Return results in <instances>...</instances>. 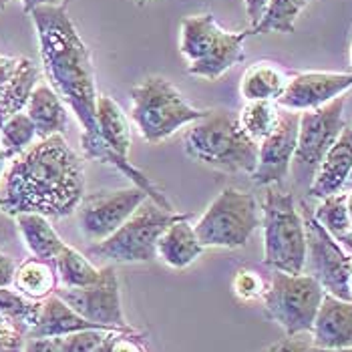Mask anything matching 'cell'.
<instances>
[{"instance_id":"cell-1","label":"cell","mask_w":352,"mask_h":352,"mask_svg":"<svg viewBox=\"0 0 352 352\" xmlns=\"http://www.w3.org/2000/svg\"><path fill=\"white\" fill-rule=\"evenodd\" d=\"M82 195V162L63 135L32 143L8 162L0 179V210L10 217L41 214L60 219L75 214Z\"/></svg>"},{"instance_id":"cell-2","label":"cell","mask_w":352,"mask_h":352,"mask_svg":"<svg viewBox=\"0 0 352 352\" xmlns=\"http://www.w3.org/2000/svg\"><path fill=\"white\" fill-rule=\"evenodd\" d=\"M45 75L53 91L71 107L81 125V149L89 160L101 145L97 127V87L91 53L65 4L30 12Z\"/></svg>"},{"instance_id":"cell-3","label":"cell","mask_w":352,"mask_h":352,"mask_svg":"<svg viewBox=\"0 0 352 352\" xmlns=\"http://www.w3.org/2000/svg\"><path fill=\"white\" fill-rule=\"evenodd\" d=\"M184 147L190 160L223 173L252 175L258 163V143L245 135L238 115L228 109H210L204 119L191 123Z\"/></svg>"},{"instance_id":"cell-4","label":"cell","mask_w":352,"mask_h":352,"mask_svg":"<svg viewBox=\"0 0 352 352\" xmlns=\"http://www.w3.org/2000/svg\"><path fill=\"white\" fill-rule=\"evenodd\" d=\"M260 212L264 230V264L276 272L302 274L306 262V230L294 195L268 186Z\"/></svg>"},{"instance_id":"cell-5","label":"cell","mask_w":352,"mask_h":352,"mask_svg":"<svg viewBox=\"0 0 352 352\" xmlns=\"http://www.w3.org/2000/svg\"><path fill=\"white\" fill-rule=\"evenodd\" d=\"M131 97V119L147 143H162L208 115L191 107L184 95L163 77H147L135 85Z\"/></svg>"},{"instance_id":"cell-6","label":"cell","mask_w":352,"mask_h":352,"mask_svg":"<svg viewBox=\"0 0 352 352\" xmlns=\"http://www.w3.org/2000/svg\"><path fill=\"white\" fill-rule=\"evenodd\" d=\"M182 214L169 212L147 197L131 217L103 242L91 245V254L117 264H139L157 258L162 234Z\"/></svg>"},{"instance_id":"cell-7","label":"cell","mask_w":352,"mask_h":352,"mask_svg":"<svg viewBox=\"0 0 352 352\" xmlns=\"http://www.w3.org/2000/svg\"><path fill=\"white\" fill-rule=\"evenodd\" d=\"M262 226V212L256 197L236 188L223 190L195 223V234L204 248H244Z\"/></svg>"},{"instance_id":"cell-8","label":"cell","mask_w":352,"mask_h":352,"mask_svg":"<svg viewBox=\"0 0 352 352\" xmlns=\"http://www.w3.org/2000/svg\"><path fill=\"white\" fill-rule=\"evenodd\" d=\"M324 294V288L304 272L286 274L274 270L262 298L268 318L282 326L286 336H300L312 332Z\"/></svg>"},{"instance_id":"cell-9","label":"cell","mask_w":352,"mask_h":352,"mask_svg":"<svg viewBox=\"0 0 352 352\" xmlns=\"http://www.w3.org/2000/svg\"><path fill=\"white\" fill-rule=\"evenodd\" d=\"M344 103L346 95L336 97L334 101L326 103L324 107L302 111L300 113L298 141L296 151L292 157V177L294 184L308 191L314 182V175L320 163L328 153V149L336 143L344 129Z\"/></svg>"},{"instance_id":"cell-10","label":"cell","mask_w":352,"mask_h":352,"mask_svg":"<svg viewBox=\"0 0 352 352\" xmlns=\"http://www.w3.org/2000/svg\"><path fill=\"white\" fill-rule=\"evenodd\" d=\"M306 230V262L304 274L312 276L326 294L340 300H352L349 280L352 272V256L342 250L312 214H304Z\"/></svg>"},{"instance_id":"cell-11","label":"cell","mask_w":352,"mask_h":352,"mask_svg":"<svg viewBox=\"0 0 352 352\" xmlns=\"http://www.w3.org/2000/svg\"><path fill=\"white\" fill-rule=\"evenodd\" d=\"M58 298H63L77 314L97 324L103 330H121L133 332L135 328L127 324L121 306V292L117 270L113 266L101 268V276L95 284L85 288H65L58 286L54 290Z\"/></svg>"},{"instance_id":"cell-12","label":"cell","mask_w":352,"mask_h":352,"mask_svg":"<svg viewBox=\"0 0 352 352\" xmlns=\"http://www.w3.org/2000/svg\"><path fill=\"white\" fill-rule=\"evenodd\" d=\"M145 199L147 193L135 186L125 190L85 193L75 210L79 230L87 240L103 242L131 217Z\"/></svg>"},{"instance_id":"cell-13","label":"cell","mask_w":352,"mask_h":352,"mask_svg":"<svg viewBox=\"0 0 352 352\" xmlns=\"http://www.w3.org/2000/svg\"><path fill=\"white\" fill-rule=\"evenodd\" d=\"M300 113L280 109V119L276 129L258 145V163L252 173L256 186H276L282 184L290 173L292 157L298 141Z\"/></svg>"},{"instance_id":"cell-14","label":"cell","mask_w":352,"mask_h":352,"mask_svg":"<svg viewBox=\"0 0 352 352\" xmlns=\"http://www.w3.org/2000/svg\"><path fill=\"white\" fill-rule=\"evenodd\" d=\"M352 89V73H326V71H308L298 73L288 85L276 105L288 111H312L324 107L326 103L344 95Z\"/></svg>"},{"instance_id":"cell-15","label":"cell","mask_w":352,"mask_h":352,"mask_svg":"<svg viewBox=\"0 0 352 352\" xmlns=\"http://www.w3.org/2000/svg\"><path fill=\"white\" fill-rule=\"evenodd\" d=\"M312 346L326 351L352 349V300L324 294L312 326Z\"/></svg>"},{"instance_id":"cell-16","label":"cell","mask_w":352,"mask_h":352,"mask_svg":"<svg viewBox=\"0 0 352 352\" xmlns=\"http://www.w3.org/2000/svg\"><path fill=\"white\" fill-rule=\"evenodd\" d=\"M250 34H252L250 28L240 30V32H232V30L219 27L210 49L199 60L190 63L188 73L193 77H199V79H208V81L219 79L234 65L244 60V43Z\"/></svg>"},{"instance_id":"cell-17","label":"cell","mask_w":352,"mask_h":352,"mask_svg":"<svg viewBox=\"0 0 352 352\" xmlns=\"http://www.w3.org/2000/svg\"><path fill=\"white\" fill-rule=\"evenodd\" d=\"M352 169V127L344 125L336 143L328 149L324 160L320 163L312 186L308 188V195L314 199H324L328 195L340 193L349 179Z\"/></svg>"},{"instance_id":"cell-18","label":"cell","mask_w":352,"mask_h":352,"mask_svg":"<svg viewBox=\"0 0 352 352\" xmlns=\"http://www.w3.org/2000/svg\"><path fill=\"white\" fill-rule=\"evenodd\" d=\"M204 250L206 248L199 242L190 216L182 214L162 234L157 242V258L173 270H184L204 254Z\"/></svg>"},{"instance_id":"cell-19","label":"cell","mask_w":352,"mask_h":352,"mask_svg":"<svg viewBox=\"0 0 352 352\" xmlns=\"http://www.w3.org/2000/svg\"><path fill=\"white\" fill-rule=\"evenodd\" d=\"M81 330H103V328L82 318L65 300L53 294L41 302L38 320L30 328L28 338H56Z\"/></svg>"},{"instance_id":"cell-20","label":"cell","mask_w":352,"mask_h":352,"mask_svg":"<svg viewBox=\"0 0 352 352\" xmlns=\"http://www.w3.org/2000/svg\"><path fill=\"white\" fill-rule=\"evenodd\" d=\"M25 113L34 123L36 137L47 139L53 135H63L69 127V113L65 101L53 91L51 85H36Z\"/></svg>"},{"instance_id":"cell-21","label":"cell","mask_w":352,"mask_h":352,"mask_svg":"<svg viewBox=\"0 0 352 352\" xmlns=\"http://www.w3.org/2000/svg\"><path fill=\"white\" fill-rule=\"evenodd\" d=\"M12 288L32 302H43L45 298L53 296L54 290L58 288L54 262H47L34 256L23 260L14 272Z\"/></svg>"},{"instance_id":"cell-22","label":"cell","mask_w":352,"mask_h":352,"mask_svg":"<svg viewBox=\"0 0 352 352\" xmlns=\"http://www.w3.org/2000/svg\"><path fill=\"white\" fill-rule=\"evenodd\" d=\"M14 223H16L19 236L23 238L28 252L34 258L54 262V258L63 250L65 242L51 226L49 217L41 216V214H21L14 217Z\"/></svg>"},{"instance_id":"cell-23","label":"cell","mask_w":352,"mask_h":352,"mask_svg":"<svg viewBox=\"0 0 352 352\" xmlns=\"http://www.w3.org/2000/svg\"><path fill=\"white\" fill-rule=\"evenodd\" d=\"M288 85V75L274 63L260 60L245 69L240 81L244 101H278Z\"/></svg>"},{"instance_id":"cell-24","label":"cell","mask_w":352,"mask_h":352,"mask_svg":"<svg viewBox=\"0 0 352 352\" xmlns=\"http://www.w3.org/2000/svg\"><path fill=\"white\" fill-rule=\"evenodd\" d=\"M38 85V69L36 65L27 58V56H21L19 58V67L12 75L10 82L6 85L2 97H0V125L16 115V113H23L27 107L28 99L34 91V87Z\"/></svg>"},{"instance_id":"cell-25","label":"cell","mask_w":352,"mask_h":352,"mask_svg":"<svg viewBox=\"0 0 352 352\" xmlns=\"http://www.w3.org/2000/svg\"><path fill=\"white\" fill-rule=\"evenodd\" d=\"M312 216L316 217V221L342 245V250L352 256V221L346 210V191L320 199Z\"/></svg>"},{"instance_id":"cell-26","label":"cell","mask_w":352,"mask_h":352,"mask_svg":"<svg viewBox=\"0 0 352 352\" xmlns=\"http://www.w3.org/2000/svg\"><path fill=\"white\" fill-rule=\"evenodd\" d=\"M219 25L216 23L214 14H195L182 21L179 28V51L188 58V63L199 60L206 51L210 49Z\"/></svg>"},{"instance_id":"cell-27","label":"cell","mask_w":352,"mask_h":352,"mask_svg":"<svg viewBox=\"0 0 352 352\" xmlns=\"http://www.w3.org/2000/svg\"><path fill=\"white\" fill-rule=\"evenodd\" d=\"M54 268L60 286L65 288H85L99 280L101 268L91 264L79 250L65 244L58 256L54 258Z\"/></svg>"},{"instance_id":"cell-28","label":"cell","mask_w":352,"mask_h":352,"mask_svg":"<svg viewBox=\"0 0 352 352\" xmlns=\"http://www.w3.org/2000/svg\"><path fill=\"white\" fill-rule=\"evenodd\" d=\"M280 119V107L274 101H245L238 113L240 127L254 143H262L276 129Z\"/></svg>"},{"instance_id":"cell-29","label":"cell","mask_w":352,"mask_h":352,"mask_svg":"<svg viewBox=\"0 0 352 352\" xmlns=\"http://www.w3.org/2000/svg\"><path fill=\"white\" fill-rule=\"evenodd\" d=\"M310 0H268V6L260 19V23L252 30V34L282 32L288 34L296 27L298 16L304 12Z\"/></svg>"},{"instance_id":"cell-30","label":"cell","mask_w":352,"mask_h":352,"mask_svg":"<svg viewBox=\"0 0 352 352\" xmlns=\"http://www.w3.org/2000/svg\"><path fill=\"white\" fill-rule=\"evenodd\" d=\"M36 129L27 113H16L0 125V145L8 160H14L34 143Z\"/></svg>"},{"instance_id":"cell-31","label":"cell","mask_w":352,"mask_h":352,"mask_svg":"<svg viewBox=\"0 0 352 352\" xmlns=\"http://www.w3.org/2000/svg\"><path fill=\"white\" fill-rule=\"evenodd\" d=\"M0 314H8V316L19 318L30 332V328L38 320L41 302H32V300L25 298L14 288H0Z\"/></svg>"},{"instance_id":"cell-32","label":"cell","mask_w":352,"mask_h":352,"mask_svg":"<svg viewBox=\"0 0 352 352\" xmlns=\"http://www.w3.org/2000/svg\"><path fill=\"white\" fill-rule=\"evenodd\" d=\"M95 352H147L145 336L139 330L133 332L109 330Z\"/></svg>"},{"instance_id":"cell-33","label":"cell","mask_w":352,"mask_h":352,"mask_svg":"<svg viewBox=\"0 0 352 352\" xmlns=\"http://www.w3.org/2000/svg\"><path fill=\"white\" fill-rule=\"evenodd\" d=\"M28 328L19 318L0 314V352H23Z\"/></svg>"},{"instance_id":"cell-34","label":"cell","mask_w":352,"mask_h":352,"mask_svg":"<svg viewBox=\"0 0 352 352\" xmlns=\"http://www.w3.org/2000/svg\"><path fill=\"white\" fill-rule=\"evenodd\" d=\"M109 330H81L67 336H56L60 352H95Z\"/></svg>"},{"instance_id":"cell-35","label":"cell","mask_w":352,"mask_h":352,"mask_svg":"<svg viewBox=\"0 0 352 352\" xmlns=\"http://www.w3.org/2000/svg\"><path fill=\"white\" fill-rule=\"evenodd\" d=\"M264 292H266V284L258 272L248 270V268L238 270L236 278H234V294L238 298L250 302V300L262 298Z\"/></svg>"},{"instance_id":"cell-36","label":"cell","mask_w":352,"mask_h":352,"mask_svg":"<svg viewBox=\"0 0 352 352\" xmlns=\"http://www.w3.org/2000/svg\"><path fill=\"white\" fill-rule=\"evenodd\" d=\"M312 346V342H306V340H300L296 336H288L280 342H274L268 349L260 352H308Z\"/></svg>"},{"instance_id":"cell-37","label":"cell","mask_w":352,"mask_h":352,"mask_svg":"<svg viewBox=\"0 0 352 352\" xmlns=\"http://www.w3.org/2000/svg\"><path fill=\"white\" fill-rule=\"evenodd\" d=\"M16 266H19V264L14 262L12 256L0 252V288H12Z\"/></svg>"},{"instance_id":"cell-38","label":"cell","mask_w":352,"mask_h":352,"mask_svg":"<svg viewBox=\"0 0 352 352\" xmlns=\"http://www.w3.org/2000/svg\"><path fill=\"white\" fill-rule=\"evenodd\" d=\"M19 58L21 56H6V54H0V97L6 89V85L10 82L16 67H19Z\"/></svg>"},{"instance_id":"cell-39","label":"cell","mask_w":352,"mask_h":352,"mask_svg":"<svg viewBox=\"0 0 352 352\" xmlns=\"http://www.w3.org/2000/svg\"><path fill=\"white\" fill-rule=\"evenodd\" d=\"M16 234H19V230H16L14 217L6 216L0 210V245L12 244V240L16 238Z\"/></svg>"},{"instance_id":"cell-40","label":"cell","mask_w":352,"mask_h":352,"mask_svg":"<svg viewBox=\"0 0 352 352\" xmlns=\"http://www.w3.org/2000/svg\"><path fill=\"white\" fill-rule=\"evenodd\" d=\"M23 352H60L56 338H27Z\"/></svg>"},{"instance_id":"cell-41","label":"cell","mask_w":352,"mask_h":352,"mask_svg":"<svg viewBox=\"0 0 352 352\" xmlns=\"http://www.w3.org/2000/svg\"><path fill=\"white\" fill-rule=\"evenodd\" d=\"M244 4H245L248 21H250V25H252V28H254L258 23H260V19H262L264 10H266V6H268V0H244Z\"/></svg>"},{"instance_id":"cell-42","label":"cell","mask_w":352,"mask_h":352,"mask_svg":"<svg viewBox=\"0 0 352 352\" xmlns=\"http://www.w3.org/2000/svg\"><path fill=\"white\" fill-rule=\"evenodd\" d=\"M23 2V10L30 14L34 8H41V6H60L63 2L60 0H21Z\"/></svg>"},{"instance_id":"cell-43","label":"cell","mask_w":352,"mask_h":352,"mask_svg":"<svg viewBox=\"0 0 352 352\" xmlns=\"http://www.w3.org/2000/svg\"><path fill=\"white\" fill-rule=\"evenodd\" d=\"M10 162L8 157H6V153H4V149H2V145H0V179H2V173H4V169H6V163Z\"/></svg>"},{"instance_id":"cell-44","label":"cell","mask_w":352,"mask_h":352,"mask_svg":"<svg viewBox=\"0 0 352 352\" xmlns=\"http://www.w3.org/2000/svg\"><path fill=\"white\" fill-rule=\"evenodd\" d=\"M346 210H349V217L352 221V191H346Z\"/></svg>"},{"instance_id":"cell-45","label":"cell","mask_w":352,"mask_h":352,"mask_svg":"<svg viewBox=\"0 0 352 352\" xmlns=\"http://www.w3.org/2000/svg\"><path fill=\"white\" fill-rule=\"evenodd\" d=\"M308 352H352V349H340V351H326V349H314V346H310V351Z\"/></svg>"},{"instance_id":"cell-46","label":"cell","mask_w":352,"mask_h":352,"mask_svg":"<svg viewBox=\"0 0 352 352\" xmlns=\"http://www.w3.org/2000/svg\"><path fill=\"white\" fill-rule=\"evenodd\" d=\"M342 191H352V169H351V175H349V179H346V184H344V190Z\"/></svg>"},{"instance_id":"cell-47","label":"cell","mask_w":352,"mask_h":352,"mask_svg":"<svg viewBox=\"0 0 352 352\" xmlns=\"http://www.w3.org/2000/svg\"><path fill=\"white\" fill-rule=\"evenodd\" d=\"M10 2H12V0H0V10H2V8H6Z\"/></svg>"},{"instance_id":"cell-48","label":"cell","mask_w":352,"mask_h":352,"mask_svg":"<svg viewBox=\"0 0 352 352\" xmlns=\"http://www.w3.org/2000/svg\"><path fill=\"white\" fill-rule=\"evenodd\" d=\"M137 4H147V2H151V0H135Z\"/></svg>"},{"instance_id":"cell-49","label":"cell","mask_w":352,"mask_h":352,"mask_svg":"<svg viewBox=\"0 0 352 352\" xmlns=\"http://www.w3.org/2000/svg\"><path fill=\"white\" fill-rule=\"evenodd\" d=\"M349 284H351V290H352V272H351V280H349Z\"/></svg>"},{"instance_id":"cell-50","label":"cell","mask_w":352,"mask_h":352,"mask_svg":"<svg viewBox=\"0 0 352 352\" xmlns=\"http://www.w3.org/2000/svg\"><path fill=\"white\" fill-rule=\"evenodd\" d=\"M351 58H352V53H351Z\"/></svg>"}]
</instances>
